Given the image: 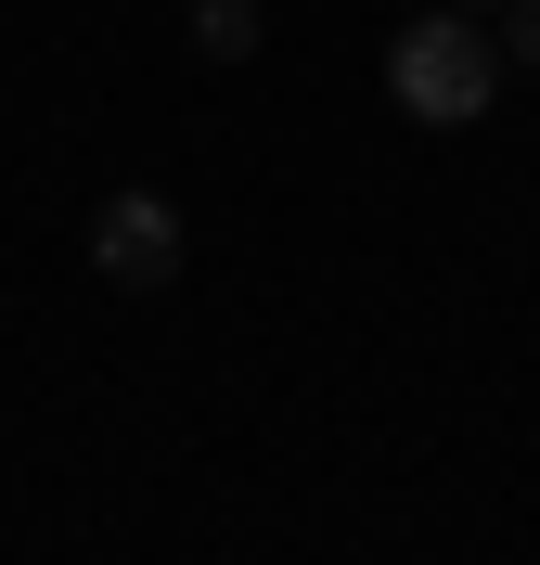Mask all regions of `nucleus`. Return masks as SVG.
<instances>
[{"label":"nucleus","mask_w":540,"mask_h":565,"mask_svg":"<svg viewBox=\"0 0 540 565\" xmlns=\"http://www.w3.org/2000/svg\"><path fill=\"white\" fill-rule=\"evenodd\" d=\"M451 13H502V0H451Z\"/></svg>","instance_id":"nucleus-5"},{"label":"nucleus","mask_w":540,"mask_h":565,"mask_svg":"<svg viewBox=\"0 0 540 565\" xmlns=\"http://www.w3.org/2000/svg\"><path fill=\"white\" fill-rule=\"evenodd\" d=\"M515 13V39H502V65H540V0H502Z\"/></svg>","instance_id":"nucleus-4"},{"label":"nucleus","mask_w":540,"mask_h":565,"mask_svg":"<svg viewBox=\"0 0 540 565\" xmlns=\"http://www.w3.org/2000/svg\"><path fill=\"white\" fill-rule=\"evenodd\" d=\"M489 90H502V39H489V13H451V0H437L425 26L387 39V104L412 116V129H476Z\"/></svg>","instance_id":"nucleus-1"},{"label":"nucleus","mask_w":540,"mask_h":565,"mask_svg":"<svg viewBox=\"0 0 540 565\" xmlns=\"http://www.w3.org/2000/svg\"><path fill=\"white\" fill-rule=\"evenodd\" d=\"M91 270H104L116 296H155V282L180 270V206L168 193H104V206H91Z\"/></svg>","instance_id":"nucleus-2"},{"label":"nucleus","mask_w":540,"mask_h":565,"mask_svg":"<svg viewBox=\"0 0 540 565\" xmlns=\"http://www.w3.org/2000/svg\"><path fill=\"white\" fill-rule=\"evenodd\" d=\"M257 26H271L257 0H193V52H207V65H245V52H257Z\"/></svg>","instance_id":"nucleus-3"}]
</instances>
